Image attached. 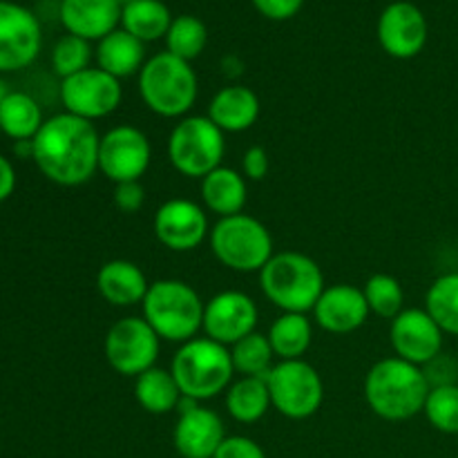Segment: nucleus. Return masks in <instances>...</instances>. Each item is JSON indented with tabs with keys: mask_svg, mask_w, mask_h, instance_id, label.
I'll return each instance as SVG.
<instances>
[{
	"mask_svg": "<svg viewBox=\"0 0 458 458\" xmlns=\"http://www.w3.org/2000/svg\"><path fill=\"white\" fill-rule=\"evenodd\" d=\"M106 360L116 374L137 378L143 371L157 367L161 338L143 318L130 316L114 322L106 335Z\"/></svg>",
	"mask_w": 458,
	"mask_h": 458,
	"instance_id": "obj_10",
	"label": "nucleus"
},
{
	"mask_svg": "<svg viewBox=\"0 0 458 458\" xmlns=\"http://www.w3.org/2000/svg\"><path fill=\"white\" fill-rule=\"evenodd\" d=\"M43 31L34 13L12 0H0V72H18L38 58Z\"/></svg>",
	"mask_w": 458,
	"mask_h": 458,
	"instance_id": "obj_13",
	"label": "nucleus"
},
{
	"mask_svg": "<svg viewBox=\"0 0 458 458\" xmlns=\"http://www.w3.org/2000/svg\"><path fill=\"white\" fill-rule=\"evenodd\" d=\"M123 101L121 81L103 72L101 67H88L74 76L61 81V103L67 114L85 121L106 119L119 110Z\"/></svg>",
	"mask_w": 458,
	"mask_h": 458,
	"instance_id": "obj_11",
	"label": "nucleus"
},
{
	"mask_svg": "<svg viewBox=\"0 0 458 458\" xmlns=\"http://www.w3.org/2000/svg\"><path fill=\"white\" fill-rule=\"evenodd\" d=\"M208 116L224 134L253 128L259 116V98L246 85H226L208 103Z\"/></svg>",
	"mask_w": 458,
	"mask_h": 458,
	"instance_id": "obj_22",
	"label": "nucleus"
},
{
	"mask_svg": "<svg viewBox=\"0 0 458 458\" xmlns=\"http://www.w3.org/2000/svg\"><path fill=\"white\" fill-rule=\"evenodd\" d=\"M429 27L425 13L414 3L398 0L387 4L378 18V43L389 56L414 58L428 45Z\"/></svg>",
	"mask_w": 458,
	"mask_h": 458,
	"instance_id": "obj_18",
	"label": "nucleus"
},
{
	"mask_svg": "<svg viewBox=\"0 0 458 458\" xmlns=\"http://www.w3.org/2000/svg\"><path fill=\"white\" fill-rule=\"evenodd\" d=\"M456 458H458V456H456Z\"/></svg>",
	"mask_w": 458,
	"mask_h": 458,
	"instance_id": "obj_43",
	"label": "nucleus"
},
{
	"mask_svg": "<svg viewBox=\"0 0 458 458\" xmlns=\"http://www.w3.org/2000/svg\"><path fill=\"white\" fill-rule=\"evenodd\" d=\"M43 123L38 101L27 92H12L0 106V132L13 141H31Z\"/></svg>",
	"mask_w": 458,
	"mask_h": 458,
	"instance_id": "obj_28",
	"label": "nucleus"
},
{
	"mask_svg": "<svg viewBox=\"0 0 458 458\" xmlns=\"http://www.w3.org/2000/svg\"><path fill=\"white\" fill-rule=\"evenodd\" d=\"M271 407L291 420L318 414L325 401V385L316 367L307 360H280L267 376Z\"/></svg>",
	"mask_w": 458,
	"mask_h": 458,
	"instance_id": "obj_9",
	"label": "nucleus"
},
{
	"mask_svg": "<svg viewBox=\"0 0 458 458\" xmlns=\"http://www.w3.org/2000/svg\"><path fill=\"white\" fill-rule=\"evenodd\" d=\"M9 94H12V89H9L7 81L0 79V106H3V101L9 97Z\"/></svg>",
	"mask_w": 458,
	"mask_h": 458,
	"instance_id": "obj_41",
	"label": "nucleus"
},
{
	"mask_svg": "<svg viewBox=\"0 0 458 458\" xmlns=\"http://www.w3.org/2000/svg\"><path fill=\"white\" fill-rule=\"evenodd\" d=\"M201 199L210 213L222 217H233L244 210L246 199H249V188H246V177L237 170L219 165L210 174L201 179Z\"/></svg>",
	"mask_w": 458,
	"mask_h": 458,
	"instance_id": "obj_23",
	"label": "nucleus"
},
{
	"mask_svg": "<svg viewBox=\"0 0 458 458\" xmlns=\"http://www.w3.org/2000/svg\"><path fill=\"white\" fill-rule=\"evenodd\" d=\"M226 438L224 420L217 411L201 407L197 401L182 398L173 443L182 458H213Z\"/></svg>",
	"mask_w": 458,
	"mask_h": 458,
	"instance_id": "obj_17",
	"label": "nucleus"
},
{
	"mask_svg": "<svg viewBox=\"0 0 458 458\" xmlns=\"http://www.w3.org/2000/svg\"><path fill=\"white\" fill-rule=\"evenodd\" d=\"M268 343L280 360H300L311 347L313 325L307 313H282L268 329Z\"/></svg>",
	"mask_w": 458,
	"mask_h": 458,
	"instance_id": "obj_29",
	"label": "nucleus"
},
{
	"mask_svg": "<svg viewBox=\"0 0 458 458\" xmlns=\"http://www.w3.org/2000/svg\"><path fill=\"white\" fill-rule=\"evenodd\" d=\"M362 293H365L367 304H369V311L374 316L385 318V320H394L403 311V304H405V291H403L401 282L394 276H387V273L371 276Z\"/></svg>",
	"mask_w": 458,
	"mask_h": 458,
	"instance_id": "obj_33",
	"label": "nucleus"
},
{
	"mask_svg": "<svg viewBox=\"0 0 458 458\" xmlns=\"http://www.w3.org/2000/svg\"><path fill=\"white\" fill-rule=\"evenodd\" d=\"M226 152L224 132L208 116H183L168 137V161L179 174L204 179L222 165Z\"/></svg>",
	"mask_w": 458,
	"mask_h": 458,
	"instance_id": "obj_8",
	"label": "nucleus"
},
{
	"mask_svg": "<svg viewBox=\"0 0 458 458\" xmlns=\"http://www.w3.org/2000/svg\"><path fill=\"white\" fill-rule=\"evenodd\" d=\"M425 311L443 334L458 335V273H445L432 282L425 295Z\"/></svg>",
	"mask_w": 458,
	"mask_h": 458,
	"instance_id": "obj_30",
	"label": "nucleus"
},
{
	"mask_svg": "<svg viewBox=\"0 0 458 458\" xmlns=\"http://www.w3.org/2000/svg\"><path fill=\"white\" fill-rule=\"evenodd\" d=\"M259 289L282 313H309L327 286L316 259L298 250H284L273 255L259 271Z\"/></svg>",
	"mask_w": 458,
	"mask_h": 458,
	"instance_id": "obj_3",
	"label": "nucleus"
},
{
	"mask_svg": "<svg viewBox=\"0 0 458 458\" xmlns=\"http://www.w3.org/2000/svg\"><path fill=\"white\" fill-rule=\"evenodd\" d=\"M242 174L250 182H262L268 174V155L262 146H250L242 157Z\"/></svg>",
	"mask_w": 458,
	"mask_h": 458,
	"instance_id": "obj_39",
	"label": "nucleus"
},
{
	"mask_svg": "<svg viewBox=\"0 0 458 458\" xmlns=\"http://www.w3.org/2000/svg\"><path fill=\"white\" fill-rule=\"evenodd\" d=\"M121 0H61L58 18L67 34L85 40H101L121 25Z\"/></svg>",
	"mask_w": 458,
	"mask_h": 458,
	"instance_id": "obj_20",
	"label": "nucleus"
},
{
	"mask_svg": "<svg viewBox=\"0 0 458 458\" xmlns=\"http://www.w3.org/2000/svg\"><path fill=\"white\" fill-rule=\"evenodd\" d=\"M0 134H3V132H0Z\"/></svg>",
	"mask_w": 458,
	"mask_h": 458,
	"instance_id": "obj_42",
	"label": "nucleus"
},
{
	"mask_svg": "<svg viewBox=\"0 0 458 458\" xmlns=\"http://www.w3.org/2000/svg\"><path fill=\"white\" fill-rule=\"evenodd\" d=\"M208 237L217 262L237 273H259L276 255L268 228L246 213L222 217Z\"/></svg>",
	"mask_w": 458,
	"mask_h": 458,
	"instance_id": "obj_7",
	"label": "nucleus"
},
{
	"mask_svg": "<svg viewBox=\"0 0 458 458\" xmlns=\"http://www.w3.org/2000/svg\"><path fill=\"white\" fill-rule=\"evenodd\" d=\"M250 3L268 21H289L298 16L304 0H250Z\"/></svg>",
	"mask_w": 458,
	"mask_h": 458,
	"instance_id": "obj_38",
	"label": "nucleus"
},
{
	"mask_svg": "<svg viewBox=\"0 0 458 458\" xmlns=\"http://www.w3.org/2000/svg\"><path fill=\"white\" fill-rule=\"evenodd\" d=\"M213 458H267V454L253 438L226 437Z\"/></svg>",
	"mask_w": 458,
	"mask_h": 458,
	"instance_id": "obj_37",
	"label": "nucleus"
},
{
	"mask_svg": "<svg viewBox=\"0 0 458 458\" xmlns=\"http://www.w3.org/2000/svg\"><path fill=\"white\" fill-rule=\"evenodd\" d=\"M423 414L443 434H458V383L434 385L425 401Z\"/></svg>",
	"mask_w": 458,
	"mask_h": 458,
	"instance_id": "obj_34",
	"label": "nucleus"
},
{
	"mask_svg": "<svg viewBox=\"0 0 458 458\" xmlns=\"http://www.w3.org/2000/svg\"><path fill=\"white\" fill-rule=\"evenodd\" d=\"M146 43L134 38L125 30H114L97 45V67L114 79H128L141 72L146 65Z\"/></svg>",
	"mask_w": 458,
	"mask_h": 458,
	"instance_id": "obj_24",
	"label": "nucleus"
},
{
	"mask_svg": "<svg viewBox=\"0 0 458 458\" xmlns=\"http://www.w3.org/2000/svg\"><path fill=\"white\" fill-rule=\"evenodd\" d=\"M206 45H208V30L201 18L191 16V13L173 18L168 34H165V52L191 63L201 56Z\"/></svg>",
	"mask_w": 458,
	"mask_h": 458,
	"instance_id": "obj_31",
	"label": "nucleus"
},
{
	"mask_svg": "<svg viewBox=\"0 0 458 458\" xmlns=\"http://www.w3.org/2000/svg\"><path fill=\"white\" fill-rule=\"evenodd\" d=\"M152 231L165 249L188 253L210 235L208 215L195 201L177 197L159 206L152 219Z\"/></svg>",
	"mask_w": 458,
	"mask_h": 458,
	"instance_id": "obj_16",
	"label": "nucleus"
},
{
	"mask_svg": "<svg viewBox=\"0 0 458 458\" xmlns=\"http://www.w3.org/2000/svg\"><path fill=\"white\" fill-rule=\"evenodd\" d=\"M273 353L271 343L264 334L253 331L250 335L242 338L231 347V360L235 367V374L242 376H258V378H267L268 371L273 369Z\"/></svg>",
	"mask_w": 458,
	"mask_h": 458,
	"instance_id": "obj_32",
	"label": "nucleus"
},
{
	"mask_svg": "<svg viewBox=\"0 0 458 458\" xmlns=\"http://www.w3.org/2000/svg\"><path fill=\"white\" fill-rule=\"evenodd\" d=\"M134 398L148 414L164 416L173 410H179L183 396L173 371L152 367L134 378Z\"/></svg>",
	"mask_w": 458,
	"mask_h": 458,
	"instance_id": "obj_25",
	"label": "nucleus"
},
{
	"mask_svg": "<svg viewBox=\"0 0 458 458\" xmlns=\"http://www.w3.org/2000/svg\"><path fill=\"white\" fill-rule=\"evenodd\" d=\"M443 329L425 309H403L389 327V343L396 358L416 367L429 365L443 352Z\"/></svg>",
	"mask_w": 458,
	"mask_h": 458,
	"instance_id": "obj_15",
	"label": "nucleus"
},
{
	"mask_svg": "<svg viewBox=\"0 0 458 458\" xmlns=\"http://www.w3.org/2000/svg\"><path fill=\"white\" fill-rule=\"evenodd\" d=\"M268 407H271V394H268L267 378L242 376L226 389V410L237 423H258L264 419Z\"/></svg>",
	"mask_w": 458,
	"mask_h": 458,
	"instance_id": "obj_27",
	"label": "nucleus"
},
{
	"mask_svg": "<svg viewBox=\"0 0 458 458\" xmlns=\"http://www.w3.org/2000/svg\"><path fill=\"white\" fill-rule=\"evenodd\" d=\"M170 22L173 16L164 0H128L121 13V30L132 34L141 43L165 38Z\"/></svg>",
	"mask_w": 458,
	"mask_h": 458,
	"instance_id": "obj_26",
	"label": "nucleus"
},
{
	"mask_svg": "<svg viewBox=\"0 0 458 458\" xmlns=\"http://www.w3.org/2000/svg\"><path fill=\"white\" fill-rule=\"evenodd\" d=\"M146 201V191L141 182H125L114 186V206L125 215H134L143 208Z\"/></svg>",
	"mask_w": 458,
	"mask_h": 458,
	"instance_id": "obj_36",
	"label": "nucleus"
},
{
	"mask_svg": "<svg viewBox=\"0 0 458 458\" xmlns=\"http://www.w3.org/2000/svg\"><path fill=\"white\" fill-rule=\"evenodd\" d=\"M183 398L210 401L233 385L231 349L210 338H192L177 349L170 365Z\"/></svg>",
	"mask_w": 458,
	"mask_h": 458,
	"instance_id": "obj_5",
	"label": "nucleus"
},
{
	"mask_svg": "<svg viewBox=\"0 0 458 458\" xmlns=\"http://www.w3.org/2000/svg\"><path fill=\"white\" fill-rule=\"evenodd\" d=\"M13 188H16V170L12 161L0 155V204L13 195Z\"/></svg>",
	"mask_w": 458,
	"mask_h": 458,
	"instance_id": "obj_40",
	"label": "nucleus"
},
{
	"mask_svg": "<svg viewBox=\"0 0 458 458\" xmlns=\"http://www.w3.org/2000/svg\"><path fill=\"white\" fill-rule=\"evenodd\" d=\"M199 92L191 63L159 52L148 58L139 72V94L146 107L164 119H183L192 110Z\"/></svg>",
	"mask_w": 458,
	"mask_h": 458,
	"instance_id": "obj_4",
	"label": "nucleus"
},
{
	"mask_svg": "<svg viewBox=\"0 0 458 458\" xmlns=\"http://www.w3.org/2000/svg\"><path fill=\"white\" fill-rule=\"evenodd\" d=\"M371 316L362 289L353 284H334L322 291L320 300L313 307V318L318 327L327 334L344 335L360 329Z\"/></svg>",
	"mask_w": 458,
	"mask_h": 458,
	"instance_id": "obj_19",
	"label": "nucleus"
},
{
	"mask_svg": "<svg viewBox=\"0 0 458 458\" xmlns=\"http://www.w3.org/2000/svg\"><path fill=\"white\" fill-rule=\"evenodd\" d=\"M259 311L250 295L242 291H222L213 295L204 307V334L206 338L233 347L242 338L250 335L258 327Z\"/></svg>",
	"mask_w": 458,
	"mask_h": 458,
	"instance_id": "obj_14",
	"label": "nucleus"
},
{
	"mask_svg": "<svg viewBox=\"0 0 458 458\" xmlns=\"http://www.w3.org/2000/svg\"><path fill=\"white\" fill-rule=\"evenodd\" d=\"M152 161V146L146 132L134 125H116L101 137L98 170L110 182H139Z\"/></svg>",
	"mask_w": 458,
	"mask_h": 458,
	"instance_id": "obj_12",
	"label": "nucleus"
},
{
	"mask_svg": "<svg viewBox=\"0 0 458 458\" xmlns=\"http://www.w3.org/2000/svg\"><path fill=\"white\" fill-rule=\"evenodd\" d=\"M97 289L101 298L112 307H134L146 300V273L128 259H110L97 273Z\"/></svg>",
	"mask_w": 458,
	"mask_h": 458,
	"instance_id": "obj_21",
	"label": "nucleus"
},
{
	"mask_svg": "<svg viewBox=\"0 0 458 458\" xmlns=\"http://www.w3.org/2000/svg\"><path fill=\"white\" fill-rule=\"evenodd\" d=\"M432 389L428 374L403 358H383L365 376V401L383 420L401 423L425 410Z\"/></svg>",
	"mask_w": 458,
	"mask_h": 458,
	"instance_id": "obj_2",
	"label": "nucleus"
},
{
	"mask_svg": "<svg viewBox=\"0 0 458 458\" xmlns=\"http://www.w3.org/2000/svg\"><path fill=\"white\" fill-rule=\"evenodd\" d=\"M89 58H92L89 40L72 34L61 36L52 49V67L61 79H67V76H74L79 72L88 70Z\"/></svg>",
	"mask_w": 458,
	"mask_h": 458,
	"instance_id": "obj_35",
	"label": "nucleus"
},
{
	"mask_svg": "<svg viewBox=\"0 0 458 458\" xmlns=\"http://www.w3.org/2000/svg\"><path fill=\"white\" fill-rule=\"evenodd\" d=\"M34 164L56 186L76 188L88 183L98 170L101 134L92 121L74 114L52 116L34 139Z\"/></svg>",
	"mask_w": 458,
	"mask_h": 458,
	"instance_id": "obj_1",
	"label": "nucleus"
},
{
	"mask_svg": "<svg viewBox=\"0 0 458 458\" xmlns=\"http://www.w3.org/2000/svg\"><path fill=\"white\" fill-rule=\"evenodd\" d=\"M143 320L161 340L188 343L204 327V307L199 293L183 280H157L143 300Z\"/></svg>",
	"mask_w": 458,
	"mask_h": 458,
	"instance_id": "obj_6",
	"label": "nucleus"
}]
</instances>
